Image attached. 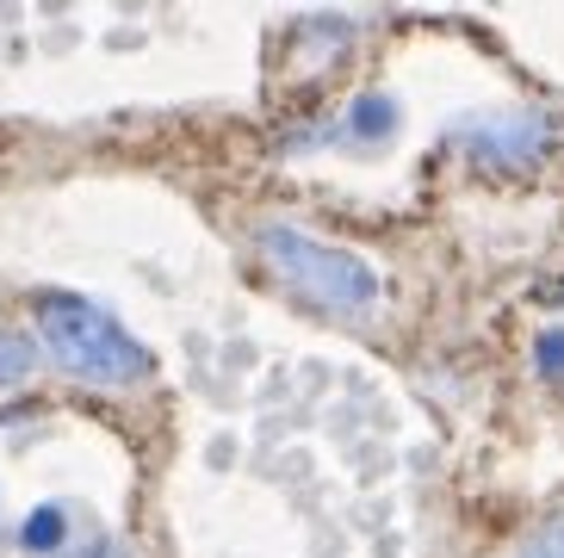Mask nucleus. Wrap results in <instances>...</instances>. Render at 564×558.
Returning <instances> with one entry per match:
<instances>
[{"label":"nucleus","mask_w":564,"mask_h":558,"mask_svg":"<svg viewBox=\"0 0 564 558\" xmlns=\"http://www.w3.org/2000/svg\"><path fill=\"white\" fill-rule=\"evenodd\" d=\"M533 366H540L552 385H564V329H540V335H533Z\"/></svg>","instance_id":"obj_5"},{"label":"nucleus","mask_w":564,"mask_h":558,"mask_svg":"<svg viewBox=\"0 0 564 558\" xmlns=\"http://www.w3.org/2000/svg\"><path fill=\"white\" fill-rule=\"evenodd\" d=\"M546 143H552V125H546V112H490V118H471L459 131V149L471 155V162H484V168H528V162H540L546 155Z\"/></svg>","instance_id":"obj_3"},{"label":"nucleus","mask_w":564,"mask_h":558,"mask_svg":"<svg viewBox=\"0 0 564 558\" xmlns=\"http://www.w3.org/2000/svg\"><path fill=\"white\" fill-rule=\"evenodd\" d=\"M37 342L51 347V361L63 373L87 378V385H137L150 378V347L112 311H100L82 292H37Z\"/></svg>","instance_id":"obj_1"},{"label":"nucleus","mask_w":564,"mask_h":558,"mask_svg":"<svg viewBox=\"0 0 564 558\" xmlns=\"http://www.w3.org/2000/svg\"><path fill=\"white\" fill-rule=\"evenodd\" d=\"M391 125H398V112H391V99H360L348 112V131L366 137V143H379V137H391Z\"/></svg>","instance_id":"obj_4"},{"label":"nucleus","mask_w":564,"mask_h":558,"mask_svg":"<svg viewBox=\"0 0 564 558\" xmlns=\"http://www.w3.org/2000/svg\"><path fill=\"white\" fill-rule=\"evenodd\" d=\"M514 558H564V515H552L540 534H528V546H521Z\"/></svg>","instance_id":"obj_7"},{"label":"nucleus","mask_w":564,"mask_h":558,"mask_svg":"<svg viewBox=\"0 0 564 558\" xmlns=\"http://www.w3.org/2000/svg\"><path fill=\"white\" fill-rule=\"evenodd\" d=\"M25 373H32V347L19 342V335H0V385H13Z\"/></svg>","instance_id":"obj_8"},{"label":"nucleus","mask_w":564,"mask_h":558,"mask_svg":"<svg viewBox=\"0 0 564 558\" xmlns=\"http://www.w3.org/2000/svg\"><path fill=\"white\" fill-rule=\"evenodd\" d=\"M63 509H37L32 522H25V546H32V552H51L56 540H63Z\"/></svg>","instance_id":"obj_6"},{"label":"nucleus","mask_w":564,"mask_h":558,"mask_svg":"<svg viewBox=\"0 0 564 558\" xmlns=\"http://www.w3.org/2000/svg\"><path fill=\"white\" fill-rule=\"evenodd\" d=\"M261 255L285 279V292H299L316 311H329V316H372L379 311V273L360 255H348V248L316 243V236L292 230V224H267Z\"/></svg>","instance_id":"obj_2"}]
</instances>
